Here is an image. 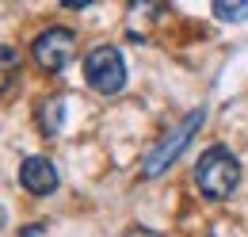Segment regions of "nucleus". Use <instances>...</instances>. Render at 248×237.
<instances>
[{"instance_id": "f257e3e1", "label": "nucleus", "mask_w": 248, "mask_h": 237, "mask_svg": "<svg viewBox=\"0 0 248 237\" xmlns=\"http://www.w3.org/2000/svg\"><path fill=\"white\" fill-rule=\"evenodd\" d=\"M195 184L214 203L217 199H229L237 191V184H241V161H237V153L225 149V146H210L199 157V165H195Z\"/></svg>"}, {"instance_id": "f03ea898", "label": "nucleus", "mask_w": 248, "mask_h": 237, "mask_svg": "<svg viewBox=\"0 0 248 237\" xmlns=\"http://www.w3.org/2000/svg\"><path fill=\"white\" fill-rule=\"evenodd\" d=\"M202 118H206V111L199 107V111H191V115H187L168 138H160V142L141 157V180H156L160 172H168V169L176 165V157L191 146V138H195V130L202 126Z\"/></svg>"}, {"instance_id": "7ed1b4c3", "label": "nucleus", "mask_w": 248, "mask_h": 237, "mask_svg": "<svg viewBox=\"0 0 248 237\" xmlns=\"http://www.w3.org/2000/svg\"><path fill=\"white\" fill-rule=\"evenodd\" d=\"M84 81L99 96H119L126 88V61L119 46H95L84 58Z\"/></svg>"}, {"instance_id": "20e7f679", "label": "nucleus", "mask_w": 248, "mask_h": 237, "mask_svg": "<svg viewBox=\"0 0 248 237\" xmlns=\"http://www.w3.org/2000/svg\"><path fill=\"white\" fill-rule=\"evenodd\" d=\"M31 54L46 73H62L65 65L73 61V54H77V34L69 27H46L31 42Z\"/></svg>"}, {"instance_id": "39448f33", "label": "nucleus", "mask_w": 248, "mask_h": 237, "mask_svg": "<svg viewBox=\"0 0 248 237\" xmlns=\"http://www.w3.org/2000/svg\"><path fill=\"white\" fill-rule=\"evenodd\" d=\"M19 184L31 191V195H54L58 191V165L50 161V157H27L23 165H19Z\"/></svg>"}, {"instance_id": "423d86ee", "label": "nucleus", "mask_w": 248, "mask_h": 237, "mask_svg": "<svg viewBox=\"0 0 248 237\" xmlns=\"http://www.w3.org/2000/svg\"><path fill=\"white\" fill-rule=\"evenodd\" d=\"M34 122L46 138H58L65 126V100L62 96H50V100H38L34 103Z\"/></svg>"}, {"instance_id": "0eeeda50", "label": "nucleus", "mask_w": 248, "mask_h": 237, "mask_svg": "<svg viewBox=\"0 0 248 237\" xmlns=\"http://www.w3.org/2000/svg\"><path fill=\"white\" fill-rule=\"evenodd\" d=\"M16 77H19V50L0 42V96L16 85Z\"/></svg>"}, {"instance_id": "6e6552de", "label": "nucleus", "mask_w": 248, "mask_h": 237, "mask_svg": "<svg viewBox=\"0 0 248 237\" xmlns=\"http://www.w3.org/2000/svg\"><path fill=\"white\" fill-rule=\"evenodd\" d=\"M210 8L221 23H245L248 19V0H210Z\"/></svg>"}, {"instance_id": "1a4fd4ad", "label": "nucleus", "mask_w": 248, "mask_h": 237, "mask_svg": "<svg viewBox=\"0 0 248 237\" xmlns=\"http://www.w3.org/2000/svg\"><path fill=\"white\" fill-rule=\"evenodd\" d=\"M123 237H164V234H156V230H145V226H130Z\"/></svg>"}, {"instance_id": "9d476101", "label": "nucleus", "mask_w": 248, "mask_h": 237, "mask_svg": "<svg viewBox=\"0 0 248 237\" xmlns=\"http://www.w3.org/2000/svg\"><path fill=\"white\" fill-rule=\"evenodd\" d=\"M38 234H46V226H42V222H31V226L23 230V237H38Z\"/></svg>"}, {"instance_id": "9b49d317", "label": "nucleus", "mask_w": 248, "mask_h": 237, "mask_svg": "<svg viewBox=\"0 0 248 237\" xmlns=\"http://www.w3.org/2000/svg\"><path fill=\"white\" fill-rule=\"evenodd\" d=\"M65 8H88V4H95V0H62Z\"/></svg>"}]
</instances>
